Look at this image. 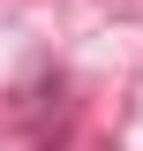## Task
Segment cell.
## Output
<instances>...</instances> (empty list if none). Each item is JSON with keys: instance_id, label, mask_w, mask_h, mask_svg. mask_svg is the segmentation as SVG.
<instances>
[{"instance_id": "obj_1", "label": "cell", "mask_w": 143, "mask_h": 151, "mask_svg": "<svg viewBox=\"0 0 143 151\" xmlns=\"http://www.w3.org/2000/svg\"><path fill=\"white\" fill-rule=\"evenodd\" d=\"M38 151H60V144H38Z\"/></svg>"}]
</instances>
